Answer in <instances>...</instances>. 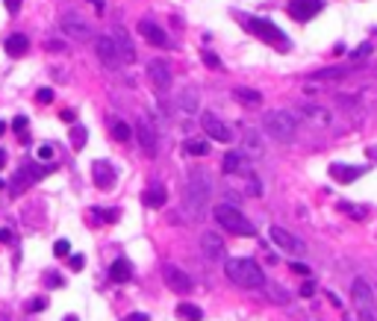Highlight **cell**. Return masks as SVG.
<instances>
[{
	"label": "cell",
	"mask_w": 377,
	"mask_h": 321,
	"mask_svg": "<svg viewBox=\"0 0 377 321\" xmlns=\"http://www.w3.org/2000/svg\"><path fill=\"white\" fill-rule=\"evenodd\" d=\"M224 274H227L236 286H242V289H262V286H265L262 268H259L254 260H247V256H233V260H227L224 262Z\"/></svg>",
	"instance_id": "obj_1"
},
{
	"label": "cell",
	"mask_w": 377,
	"mask_h": 321,
	"mask_svg": "<svg viewBox=\"0 0 377 321\" xmlns=\"http://www.w3.org/2000/svg\"><path fill=\"white\" fill-rule=\"evenodd\" d=\"M262 130L265 136H271L274 142H292L295 133H298V118H295L289 109H271L262 115Z\"/></svg>",
	"instance_id": "obj_2"
},
{
	"label": "cell",
	"mask_w": 377,
	"mask_h": 321,
	"mask_svg": "<svg viewBox=\"0 0 377 321\" xmlns=\"http://www.w3.org/2000/svg\"><path fill=\"white\" fill-rule=\"evenodd\" d=\"M212 218H215L227 233H233V236H254V233H257V227L250 224L233 203H218V206L212 209Z\"/></svg>",
	"instance_id": "obj_3"
},
{
	"label": "cell",
	"mask_w": 377,
	"mask_h": 321,
	"mask_svg": "<svg viewBox=\"0 0 377 321\" xmlns=\"http://www.w3.org/2000/svg\"><path fill=\"white\" fill-rule=\"evenodd\" d=\"M210 177L203 174V171H192L188 174V183H186V206L192 215H198L203 206H206V201H210Z\"/></svg>",
	"instance_id": "obj_4"
},
{
	"label": "cell",
	"mask_w": 377,
	"mask_h": 321,
	"mask_svg": "<svg viewBox=\"0 0 377 321\" xmlns=\"http://www.w3.org/2000/svg\"><path fill=\"white\" fill-rule=\"evenodd\" d=\"M239 21H242L257 38L268 41V45H274V48H280V50H289V38H286V33H283L277 24H271L265 18H245V15H242Z\"/></svg>",
	"instance_id": "obj_5"
},
{
	"label": "cell",
	"mask_w": 377,
	"mask_h": 321,
	"mask_svg": "<svg viewBox=\"0 0 377 321\" xmlns=\"http://www.w3.org/2000/svg\"><path fill=\"white\" fill-rule=\"evenodd\" d=\"M50 171H53V165H35V162H27V165L18 168L15 180L9 183V191H12V195H21V191H27L30 186H33V183L45 180Z\"/></svg>",
	"instance_id": "obj_6"
},
{
	"label": "cell",
	"mask_w": 377,
	"mask_h": 321,
	"mask_svg": "<svg viewBox=\"0 0 377 321\" xmlns=\"http://www.w3.org/2000/svg\"><path fill=\"white\" fill-rule=\"evenodd\" d=\"M268 239H271V245H277L280 250H286V253H292V256H304V253H306V245H304V239H298L295 233H289L286 227H277V224H271V227H268Z\"/></svg>",
	"instance_id": "obj_7"
},
{
	"label": "cell",
	"mask_w": 377,
	"mask_h": 321,
	"mask_svg": "<svg viewBox=\"0 0 377 321\" xmlns=\"http://www.w3.org/2000/svg\"><path fill=\"white\" fill-rule=\"evenodd\" d=\"M292 115L309 121L312 127H330L333 124V112L327 106H321V103H301V106H295Z\"/></svg>",
	"instance_id": "obj_8"
},
{
	"label": "cell",
	"mask_w": 377,
	"mask_h": 321,
	"mask_svg": "<svg viewBox=\"0 0 377 321\" xmlns=\"http://www.w3.org/2000/svg\"><path fill=\"white\" fill-rule=\"evenodd\" d=\"M59 30L68 38H77V41H89V38H92V27L86 24L82 15H77V12L62 15V18H59Z\"/></svg>",
	"instance_id": "obj_9"
},
{
	"label": "cell",
	"mask_w": 377,
	"mask_h": 321,
	"mask_svg": "<svg viewBox=\"0 0 377 321\" xmlns=\"http://www.w3.org/2000/svg\"><path fill=\"white\" fill-rule=\"evenodd\" d=\"M200 253L210 262H227L224 260V256H227V245H224V239L218 236V233H212V230L200 233Z\"/></svg>",
	"instance_id": "obj_10"
},
{
	"label": "cell",
	"mask_w": 377,
	"mask_h": 321,
	"mask_svg": "<svg viewBox=\"0 0 377 321\" xmlns=\"http://www.w3.org/2000/svg\"><path fill=\"white\" fill-rule=\"evenodd\" d=\"M200 127L206 130V136H210L212 142H221V144L233 142V130L221 118H215L212 112H200Z\"/></svg>",
	"instance_id": "obj_11"
},
{
	"label": "cell",
	"mask_w": 377,
	"mask_h": 321,
	"mask_svg": "<svg viewBox=\"0 0 377 321\" xmlns=\"http://www.w3.org/2000/svg\"><path fill=\"white\" fill-rule=\"evenodd\" d=\"M148 77H151V85L159 92V95H165V92L171 89V83H174V74H171V68H168L162 59L148 62Z\"/></svg>",
	"instance_id": "obj_12"
},
{
	"label": "cell",
	"mask_w": 377,
	"mask_h": 321,
	"mask_svg": "<svg viewBox=\"0 0 377 321\" xmlns=\"http://www.w3.org/2000/svg\"><path fill=\"white\" fill-rule=\"evenodd\" d=\"M94 50H97V59L103 62L109 71H115L118 65H121V56H118V48L112 36H97L94 38Z\"/></svg>",
	"instance_id": "obj_13"
},
{
	"label": "cell",
	"mask_w": 377,
	"mask_h": 321,
	"mask_svg": "<svg viewBox=\"0 0 377 321\" xmlns=\"http://www.w3.org/2000/svg\"><path fill=\"white\" fill-rule=\"evenodd\" d=\"M92 180H94V186H97L100 191L115 189V180H118L115 165H112V162H106V159H97V162L92 165Z\"/></svg>",
	"instance_id": "obj_14"
},
{
	"label": "cell",
	"mask_w": 377,
	"mask_h": 321,
	"mask_svg": "<svg viewBox=\"0 0 377 321\" xmlns=\"http://www.w3.org/2000/svg\"><path fill=\"white\" fill-rule=\"evenodd\" d=\"M162 280H165V286L171 289V292H192V277H188L183 268H177V265H162Z\"/></svg>",
	"instance_id": "obj_15"
},
{
	"label": "cell",
	"mask_w": 377,
	"mask_h": 321,
	"mask_svg": "<svg viewBox=\"0 0 377 321\" xmlns=\"http://www.w3.org/2000/svg\"><path fill=\"white\" fill-rule=\"evenodd\" d=\"M351 297H353V307L360 309V312H374V292H371V286L365 283L363 277L353 280Z\"/></svg>",
	"instance_id": "obj_16"
},
{
	"label": "cell",
	"mask_w": 377,
	"mask_h": 321,
	"mask_svg": "<svg viewBox=\"0 0 377 321\" xmlns=\"http://www.w3.org/2000/svg\"><path fill=\"white\" fill-rule=\"evenodd\" d=\"M136 30H139L141 38H144L148 45H153V48H168V45H171V41H168V36H165V30L159 24H153L151 18H141Z\"/></svg>",
	"instance_id": "obj_17"
},
{
	"label": "cell",
	"mask_w": 377,
	"mask_h": 321,
	"mask_svg": "<svg viewBox=\"0 0 377 321\" xmlns=\"http://www.w3.org/2000/svg\"><path fill=\"white\" fill-rule=\"evenodd\" d=\"M321 9H324L321 0H292V3H289V15H292L295 21H301V24H304V21H312Z\"/></svg>",
	"instance_id": "obj_18"
},
{
	"label": "cell",
	"mask_w": 377,
	"mask_h": 321,
	"mask_svg": "<svg viewBox=\"0 0 377 321\" xmlns=\"http://www.w3.org/2000/svg\"><path fill=\"white\" fill-rule=\"evenodd\" d=\"M136 139H139V144H141V151L144 154H156V133H153V124L148 118H139L136 121Z\"/></svg>",
	"instance_id": "obj_19"
},
{
	"label": "cell",
	"mask_w": 377,
	"mask_h": 321,
	"mask_svg": "<svg viewBox=\"0 0 377 321\" xmlns=\"http://www.w3.org/2000/svg\"><path fill=\"white\" fill-rule=\"evenodd\" d=\"M112 41H115L121 62H136V48H133V41H130V33L124 30V27H115V30H112Z\"/></svg>",
	"instance_id": "obj_20"
},
{
	"label": "cell",
	"mask_w": 377,
	"mask_h": 321,
	"mask_svg": "<svg viewBox=\"0 0 377 321\" xmlns=\"http://www.w3.org/2000/svg\"><path fill=\"white\" fill-rule=\"evenodd\" d=\"M198 103H200V95L195 85H188V89H183V92H177V100L174 106L183 112V115H195L198 112Z\"/></svg>",
	"instance_id": "obj_21"
},
{
	"label": "cell",
	"mask_w": 377,
	"mask_h": 321,
	"mask_svg": "<svg viewBox=\"0 0 377 321\" xmlns=\"http://www.w3.org/2000/svg\"><path fill=\"white\" fill-rule=\"evenodd\" d=\"M239 154L247 156V159H259V156L265 154V144H262V139H259V133L254 127H245V144H242Z\"/></svg>",
	"instance_id": "obj_22"
},
{
	"label": "cell",
	"mask_w": 377,
	"mask_h": 321,
	"mask_svg": "<svg viewBox=\"0 0 377 321\" xmlns=\"http://www.w3.org/2000/svg\"><path fill=\"white\" fill-rule=\"evenodd\" d=\"M360 174H365V168H360V165H342V162H333V165H330V177L336 180V183H342V186L353 183Z\"/></svg>",
	"instance_id": "obj_23"
},
{
	"label": "cell",
	"mask_w": 377,
	"mask_h": 321,
	"mask_svg": "<svg viewBox=\"0 0 377 321\" xmlns=\"http://www.w3.org/2000/svg\"><path fill=\"white\" fill-rule=\"evenodd\" d=\"M233 100L236 103H242L247 109H259L262 106V95H259L257 89H247V85H236L233 89Z\"/></svg>",
	"instance_id": "obj_24"
},
{
	"label": "cell",
	"mask_w": 377,
	"mask_h": 321,
	"mask_svg": "<svg viewBox=\"0 0 377 321\" xmlns=\"http://www.w3.org/2000/svg\"><path fill=\"white\" fill-rule=\"evenodd\" d=\"M221 171H224V174H242V171H247V156H242L239 151H230V154H224Z\"/></svg>",
	"instance_id": "obj_25"
},
{
	"label": "cell",
	"mask_w": 377,
	"mask_h": 321,
	"mask_svg": "<svg viewBox=\"0 0 377 321\" xmlns=\"http://www.w3.org/2000/svg\"><path fill=\"white\" fill-rule=\"evenodd\" d=\"M130 274H133V265H130L127 256H118V260L109 265V280H112V283H127Z\"/></svg>",
	"instance_id": "obj_26"
},
{
	"label": "cell",
	"mask_w": 377,
	"mask_h": 321,
	"mask_svg": "<svg viewBox=\"0 0 377 321\" xmlns=\"http://www.w3.org/2000/svg\"><path fill=\"white\" fill-rule=\"evenodd\" d=\"M165 201H168V195H165L162 186H148V189L141 191V203L151 206V209H162Z\"/></svg>",
	"instance_id": "obj_27"
},
{
	"label": "cell",
	"mask_w": 377,
	"mask_h": 321,
	"mask_svg": "<svg viewBox=\"0 0 377 321\" xmlns=\"http://www.w3.org/2000/svg\"><path fill=\"white\" fill-rule=\"evenodd\" d=\"M30 50V38L24 36V33H15V36L6 38V53L9 56H24Z\"/></svg>",
	"instance_id": "obj_28"
},
{
	"label": "cell",
	"mask_w": 377,
	"mask_h": 321,
	"mask_svg": "<svg viewBox=\"0 0 377 321\" xmlns=\"http://www.w3.org/2000/svg\"><path fill=\"white\" fill-rule=\"evenodd\" d=\"M183 151H186L188 156H206L210 154V142H206V139H186V142H183Z\"/></svg>",
	"instance_id": "obj_29"
},
{
	"label": "cell",
	"mask_w": 377,
	"mask_h": 321,
	"mask_svg": "<svg viewBox=\"0 0 377 321\" xmlns=\"http://www.w3.org/2000/svg\"><path fill=\"white\" fill-rule=\"evenodd\" d=\"M353 68H342V65H336V68H321L312 80H345Z\"/></svg>",
	"instance_id": "obj_30"
},
{
	"label": "cell",
	"mask_w": 377,
	"mask_h": 321,
	"mask_svg": "<svg viewBox=\"0 0 377 321\" xmlns=\"http://www.w3.org/2000/svg\"><path fill=\"white\" fill-rule=\"evenodd\" d=\"M86 142H89V130H86L82 124H74V127H71V144H74L77 151H82Z\"/></svg>",
	"instance_id": "obj_31"
},
{
	"label": "cell",
	"mask_w": 377,
	"mask_h": 321,
	"mask_svg": "<svg viewBox=\"0 0 377 321\" xmlns=\"http://www.w3.org/2000/svg\"><path fill=\"white\" fill-rule=\"evenodd\" d=\"M177 315H183L186 321H200L203 318L200 307H195V304H180V307H177Z\"/></svg>",
	"instance_id": "obj_32"
},
{
	"label": "cell",
	"mask_w": 377,
	"mask_h": 321,
	"mask_svg": "<svg viewBox=\"0 0 377 321\" xmlns=\"http://www.w3.org/2000/svg\"><path fill=\"white\" fill-rule=\"evenodd\" d=\"M112 136H115L118 142H130V136H133V127H130L127 121H112Z\"/></svg>",
	"instance_id": "obj_33"
},
{
	"label": "cell",
	"mask_w": 377,
	"mask_h": 321,
	"mask_svg": "<svg viewBox=\"0 0 377 321\" xmlns=\"http://www.w3.org/2000/svg\"><path fill=\"white\" fill-rule=\"evenodd\" d=\"M371 50H374V48H371V41L360 45V48H357V50L351 53V62H363V59H368V56H371Z\"/></svg>",
	"instance_id": "obj_34"
},
{
	"label": "cell",
	"mask_w": 377,
	"mask_h": 321,
	"mask_svg": "<svg viewBox=\"0 0 377 321\" xmlns=\"http://www.w3.org/2000/svg\"><path fill=\"white\" fill-rule=\"evenodd\" d=\"M339 209H342V212H348L351 218H357V221H360V218H365V206H353V203H345V201H342Z\"/></svg>",
	"instance_id": "obj_35"
},
{
	"label": "cell",
	"mask_w": 377,
	"mask_h": 321,
	"mask_svg": "<svg viewBox=\"0 0 377 321\" xmlns=\"http://www.w3.org/2000/svg\"><path fill=\"white\" fill-rule=\"evenodd\" d=\"M12 130L21 136V142H30V136H27V118L24 115H18V118L12 121Z\"/></svg>",
	"instance_id": "obj_36"
},
{
	"label": "cell",
	"mask_w": 377,
	"mask_h": 321,
	"mask_svg": "<svg viewBox=\"0 0 377 321\" xmlns=\"http://www.w3.org/2000/svg\"><path fill=\"white\" fill-rule=\"evenodd\" d=\"M53 253L56 256H71V242L68 239H56L53 242Z\"/></svg>",
	"instance_id": "obj_37"
},
{
	"label": "cell",
	"mask_w": 377,
	"mask_h": 321,
	"mask_svg": "<svg viewBox=\"0 0 377 321\" xmlns=\"http://www.w3.org/2000/svg\"><path fill=\"white\" fill-rule=\"evenodd\" d=\"M200 56H203V62H206V68H212V71H218V68H221V59H218L212 50H203Z\"/></svg>",
	"instance_id": "obj_38"
},
{
	"label": "cell",
	"mask_w": 377,
	"mask_h": 321,
	"mask_svg": "<svg viewBox=\"0 0 377 321\" xmlns=\"http://www.w3.org/2000/svg\"><path fill=\"white\" fill-rule=\"evenodd\" d=\"M265 289H268V297H271V301H277V304H286V301H289V295H283L280 286H265Z\"/></svg>",
	"instance_id": "obj_39"
},
{
	"label": "cell",
	"mask_w": 377,
	"mask_h": 321,
	"mask_svg": "<svg viewBox=\"0 0 377 321\" xmlns=\"http://www.w3.org/2000/svg\"><path fill=\"white\" fill-rule=\"evenodd\" d=\"M68 265H71V271H82L86 256H82V253H71V256H68Z\"/></svg>",
	"instance_id": "obj_40"
},
{
	"label": "cell",
	"mask_w": 377,
	"mask_h": 321,
	"mask_svg": "<svg viewBox=\"0 0 377 321\" xmlns=\"http://www.w3.org/2000/svg\"><path fill=\"white\" fill-rule=\"evenodd\" d=\"M35 156H38L41 162H50V159H53V144H41V147L35 151Z\"/></svg>",
	"instance_id": "obj_41"
},
{
	"label": "cell",
	"mask_w": 377,
	"mask_h": 321,
	"mask_svg": "<svg viewBox=\"0 0 377 321\" xmlns=\"http://www.w3.org/2000/svg\"><path fill=\"white\" fill-rule=\"evenodd\" d=\"M45 307H47V297H33V301L27 304V309H30V312H41Z\"/></svg>",
	"instance_id": "obj_42"
},
{
	"label": "cell",
	"mask_w": 377,
	"mask_h": 321,
	"mask_svg": "<svg viewBox=\"0 0 377 321\" xmlns=\"http://www.w3.org/2000/svg\"><path fill=\"white\" fill-rule=\"evenodd\" d=\"M247 186H250V195H254V198L262 195V186H259V180L254 177V174H247Z\"/></svg>",
	"instance_id": "obj_43"
},
{
	"label": "cell",
	"mask_w": 377,
	"mask_h": 321,
	"mask_svg": "<svg viewBox=\"0 0 377 321\" xmlns=\"http://www.w3.org/2000/svg\"><path fill=\"white\" fill-rule=\"evenodd\" d=\"M47 50H53V53H65L68 45H65V41H56V38H50V41H47Z\"/></svg>",
	"instance_id": "obj_44"
},
{
	"label": "cell",
	"mask_w": 377,
	"mask_h": 321,
	"mask_svg": "<svg viewBox=\"0 0 377 321\" xmlns=\"http://www.w3.org/2000/svg\"><path fill=\"white\" fill-rule=\"evenodd\" d=\"M35 100H38V103H50V100H53V92H50V89H38V92H35Z\"/></svg>",
	"instance_id": "obj_45"
},
{
	"label": "cell",
	"mask_w": 377,
	"mask_h": 321,
	"mask_svg": "<svg viewBox=\"0 0 377 321\" xmlns=\"http://www.w3.org/2000/svg\"><path fill=\"white\" fill-rule=\"evenodd\" d=\"M298 295H301V297H312V295H316V283H309V280H306V283L298 289Z\"/></svg>",
	"instance_id": "obj_46"
},
{
	"label": "cell",
	"mask_w": 377,
	"mask_h": 321,
	"mask_svg": "<svg viewBox=\"0 0 377 321\" xmlns=\"http://www.w3.org/2000/svg\"><path fill=\"white\" fill-rule=\"evenodd\" d=\"M3 3H6V12H9V15L21 12V0H3Z\"/></svg>",
	"instance_id": "obj_47"
},
{
	"label": "cell",
	"mask_w": 377,
	"mask_h": 321,
	"mask_svg": "<svg viewBox=\"0 0 377 321\" xmlns=\"http://www.w3.org/2000/svg\"><path fill=\"white\" fill-rule=\"evenodd\" d=\"M59 118L68 121V124H74V121H77V112H74V109H62V112H59Z\"/></svg>",
	"instance_id": "obj_48"
},
{
	"label": "cell",
	"mask_w": 377,
	"mask_h": 321,
	"mask_svg": "<svg viewBox=\"0 0 377 321\" xmlns=\"http://www.w3.org/2000/svg\"><path fill=\"white\" fill-rule=\"evenodd\" d=\"M292 271H298L301 277H309V265H304V262H292Z\"/></svg>",
	"instance_id": "obj_49"
},
{
	"label": "cell",
	"mask_w": 377,
	"mask_h": 321,
	"mask_svg": "<svg viewBox=\"0 0 377 321\" xmlns=\"http://www.w3.org/2000/svg\"><path fill=\"white\" fill-rule=\"evenodd\" d=\"M45 283H47V286H65V280H62L59 274H47V277H45Z\"/></svg>",
	"instance_id": "obj_50"
},
{
	"label": "cell",
	"mask_w": 377,
	"mask_h": 321,
	"mask_svg": "<svg viewBox=\"0 0 377 321\" xmlns=\"http://www.w3.org/2000/svg\"><path fill=\"white\" fill-rule=\"evenodd\" d=\"M92 3H94V12H97V15L106 12V3H103V0H92Z\"/></svg>",
	"instance_id": "obj_51"
},
{
	"label": "cell",
	"mask_w": 377,
	"mask_h": 321,
	"mask_svg": "<svg viewBox=\"0 0 377 321\" xmlns=\"http://www.w3.org/2000/svg\"><path fill=\"white\" fill-rule=\"evenodd\" d=\"M12 239V230L9 227H0V242H9Z\"/></svg>",
	"instance_id": "obj_52"
},
{
	"label": "cell",
	"mask_w": 377,
	"mask_h": 321,
	"mask_svg": "<svg viewBox=\"0 0 377 321\" xmlns=\"http://www.w3.org/2000/svg\"><path fill=\"white\" fill-rule=\"evenodd\" d=\"M127 321H151V318H148V315H144V312H133V315H130Z\"/></svg>",
	"instance_id": "obj_53"
},
{
	"label": "cell",
	"mask_w": 377,
	"mask_h": 321,
	"mask_svg": "<svg viewBox=\"0 0 377 321\" xmlns=\"http://www.w3.org/2000/svg\"><path fill=\"white\" fill-rule=\"evenodd\" d=\"M360 321H377V318H374V312H363V315H360Z\"/></svg>",
	"instance_id": "obj_54"
},
{
	"label": "cell",
	"mask_w": 377,
	"mask_h": 321,
	"mask_svg": "<svg viewBox=\"0 0 377 321\" xmlns=\"http://www.w3.org/2000/svg\"><path fill=\"white\" fill-rule=\"evenodd\" d=\"M6 165V151H3V147H0V168Z\"/></svg>",
	"instance_id": "obj_55"
},
{
	"label": "cell",
	"mask_w": 377,
	"mask_h": 321,
	"mask_svg": "<svg viewBox=\"0 0 377 321\" xmlns=\"http://www.w3.org/2000/svg\"><path fill=\"white\" fill-rule=\"evenodd\" d=\"M3 133H6V124H3V121H0V136H3Z\"/></svg>",
	"instance_id": "obj_56"
},
{
	"label": "cell",
	"mask_w": 377,
	"mask_h": 321,
	"mask_svg": "<svg viewBox=\"0 0 377 321\" xmlns=\"http://www.w3.org/2000/svg\"><path fill=\"white\" fill-rule=\"evenodd\" d=\"M65 321H77V315H68V318H65Z\"/></svg>",
	"instance_id": "obj_57"
},
{
	"label": "cell",
	"mask_w": 377,
	"mask_h": 321,
	"mask_svg": "<svg viewBox=\"0 0 377 321\" xmlns=\"http://www.w3.org/2000/svg\"><path fill=\"white\" fill-rule=\"evenodd\" d=\"M0 321H9V318H6V315H3V318H0Z\"/></svg>",
	"instance_id": "obj_58"
},
{
	"label": "cell",
	"mask_w": 377,
	"mask_h": 321,
	"mask_svg": "<svg viewBox=\"0 0 377 321\" xmlns=\"http://www.w3.org/2000/svg\"><path fill=\"white\" fill-rule=\"evenodd\" d=\"M0 189H3V180H0Z\"/></svg>",
	"instance_id": "obj_59"
}]
</instances>
